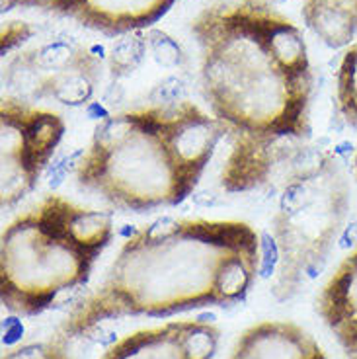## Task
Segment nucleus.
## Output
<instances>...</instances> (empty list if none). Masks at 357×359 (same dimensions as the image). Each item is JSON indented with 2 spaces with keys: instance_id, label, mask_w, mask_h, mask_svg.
<instances>
[{
  "instance_id": "ddd939ff",
  "label": "nucleus",
  "mask_w": 357,
  "mask_h": 359,
  "mask_svg": "<svg viewBox=\"0 0 357 359\" xmlns=\"http://www.w3.org/2000/svg\"><path fill=\"white\" fill-rule=\"evenodd\" d=\"M336 104L342 117L357 127V43L344 53L336 72Z\"/></svg>"
},
{
  "instance_id": "20e7f679",
  "label": "nucleus",
  "mask_w": 357,
  "mask_h": 359,
  "mask_svg": "<svg viewBox=\"0 0 357 359\" xmlns=\"http://www.w3.org/2000/svg\"><path fill=\"white\" fill-rule=\"evenodd\" d=\"M223 135V126L191 100L123 109L94 127L74 178L116 209L176 207L196 191Z\"/></svg>"
},
{
  "instance_id": "423d86ee",
  "label": "nucleus",
  "mask_w": 357,
  "mask_h": 359,
  "mask_svg": "<svg viewBox=\"0 0 357 359\" xmlns=\"http://www.w3.org/2000/svg\"><path fill=\"white\" fill-rule=\"evenodd\" d=\"M8 96L81 108L102 81V55L74 37H53L20 49L2 67Z\"/></svg>"
},
{
  "instance_id": "9d476101",
  "label": "nucleus",
  "mask_w": 357,
  "mask_h": 359,
  "mask_svg": "<svg viewBox=\"0 0 357 359\" xmlns=\"http://www.w3.org/2000/svg\"><path fill=\"white\" fill-rule=\"evenodd\" d=\"M316 313L348 359H357V246L339 262L316 297Z\"/></svg>"
},
{
  "instance_id": "4468645a",
  "label": "nucleus",
  "mask_w": 357,
  "mask_h": 359,
  "mask_svg": "<svg viewBox=\"0 0 357 359\" xmlns=\"http://www.w3.org/2000/svg\"><path fill=\"white\" fill-rule=\"evenodd\" d=\"M2 359H72V355L69 340L55 332L43 341H32L6 351Z\"/></svg>"
},
{
  "instance_id": "f3484780",
  "label": "nucleus",
  "mask_w": 357,
  "mask_h": 359,
  "mask_svg": "<svg viewBox=\"0 0 357 359\" xmlns=\"http://www.w3.org/2000/svg\"><path fill=\"white\" fill-rule=\"evenodd\" d=\"M53 0H2V12H10V10L18 8H39V10H51Z\"/></svg>"
},
{
  "instance_id": "f8f14e48",
  "label": "nucleus",
  "mask_w": 357,
  "mask_h": 359,
  "mask_svg": "<svg viewBox=\"0 0 357 359\" xmlns=\"http://www.w3.org/2000/svg\"><path fill=\"white\" fill-rule=\"evenodd\" d=\"M304 26L332 49L346 47L357 36V0H303Z\"/></svg>"
},
{
  "instance_id": "0eeeda50",
  "label": "nucleus",
  "mask_w": 357,
  "mask_h": 359,
  "mask_svg": "<svg viewBox=\"0 0 357 359\" xmlns=\"http://www.w3.org/2000/svg\"><path fill=\"white\" fill-rule=\"evenodd\" d=\"M67 123L53 109L4 94L0 100V207L8 211L37 188L63 141Z\"/></svg>"
},
{
  "instance_id": "7ed1b4c3",
  "label": "nucleus",
  "mask_w": 357,
  "mask_h": 359,
  "mask_svg": "<svg viewBox=\"0 0 357 359\" xmlns=\"http://www.w3.org/2000/svg\"><path fill=\"white\" fill-rule=\"evenodd\" d=\"M221 186L258 196L276 246L277 301L293 299L324 268L346 229L351 189L338 154L309 141L232 135Z\"/></svg>"
},
{
  "instance_id": "f257e3e1",
  "label": "nucleus",
  "mask_w": 357,
  "mask_h": 359,
  "mask_svg": "<svg viewBox=\"0 0 357 359\" xmlns=\"http://www.w3.org/2000/svg\"><path fill=\"white\" fill-rule=\"evenodd\" d=\"M260 268L262 241L250 223L162 217L127 236L102 283L65 314L57 334L71 341L123 316L232 305L250 293Z\"/></svg>"
},
{
  "instance_id": "2eb2a0df",
  "label": "nucleus",
  "mask_w": 357,
  "mask_h": 359,
  "mask_svg": "<svg viewBox=\"0 0 357 359\" xmlns=\"http://www.w3.org/2000/svg\"><path fill=\"white\" fill-rule=\"evenodd\" d=\"M143 37L131 36L119 39L117 43L112 45V53H109V67L114 76H123L129 71H133L137 65L143 61L144 55Z\"/></svg>"
},
{
  "instance_id": "39448f33",
  "label": "nucleus",
  "mask_w": 357,
  "mask_h": 359,
  "mask_svg": "<svg viewBox=\"0 0 357 359\" xmlns=\"http://www.w3.org/2000/svg\"><path fill=\"white\" fill-rule=\"evenodd\" d=\"M114 238L112 215L47 194L0 234V301L16 316H37L82 287Z\"/></svg>"
},
{
  "instance_id": "f03ea898",
  "label": "nucleus",
  "mask_w": 357,
  "mask_h": 359,
  "mask_svg": "<svg viewBox=\"0 0 357 359\" xmlns=\"http://www.w3.org/2000/svg\"><path fill=\"white\" fill-rule=\"evenodd\" d=\"M199 84L224 133L311 139L314 71L303 29L269 0L215 2L191 20Z\"/></svg>"
},
{
  "instance_id": "9b49d317",
  "label": "nucleus",
  "mask_w": 357,
  "mask_h": 359,
  "mask_svg": "<svg viewBox=\"0 0 357 359\" xmlns=\"http://www.w3.org/2000/svg\"><path fill=\"white\" fill-rule=\"evenodd\" d=\"M229 359H328L303 326L289 320H264L238 336Z\"/></svg>"
},
{
  "instance_id": "a211bd4d",
  "label": "nucleus",
  "mask_w": 357,
  "mask_h": 359,
  "mask_svg": "<svg viewBox=\"0 0 357 359\" xmlns=\"http://www.w3.org/2000/svg\"><path fill=\"white\" fill-rule=\"evenodd\" d=\"M353 168H356V174H357V153H356V162H353Z\"/></svg>"
},
{
  "instance_id": "6e6552de",
  "label": "nucleus",
  "mask_w": 357,
  "mask_h": 359,
  "mask_svg": "<svg viewBox=\"0 0 357 359\" xmlns=\"http://www.w3.org/2000/svg\"><path fill=\"white\" fill-rule=\"evenodd\" d=\"M221 332L207 320H172L114 341L100 359H213Z\"/></svg>"
},
{
  "instance_id": "1a4fd4ad",
  "label": "nucleus",
  "mask_w": 357,
  "mask_h": 359,
  "mask_svg": "<svg viewBox=\"0 0 357 359\" xmlns=\"http://www.w3.org/2000/svg\"><path fill=\"white\" fill-rule=\"evenodd\" d=\"M178 0H53L49 12L116 36L151 27Z\"/></svg>"
},
{
  "instance_id": "dca6fc26",
  "label": "nucleus",
  "mask_w": 357,
  "mask_h": 359,
  "mask_svg": "<svg viewBox=\"0 0 357 359\" xmlns=\"http://www.w3.org/2000/svg\"><path fill=\"white\" fill-rule=\"evenodd\" d=\"M36 34V29L29 26L27 22H6L2 26V45L0 51L6 57L10 51H14L16 47L27 41L29 37Z\"/></svg>"
}]
</instances>
